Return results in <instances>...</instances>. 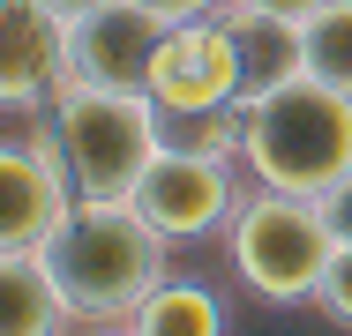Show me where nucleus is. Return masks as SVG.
Returning a JSON list of instances; mask_svg holds the SVG:
<instances>
[{"instance_id": "6e6552de", "label": "nucleus", "mask_w": 352, "mask_h": 336, "mask_svg": "<svg viewBox=\"0 0 352 336\" xmlns=\"http://www.w3.org/2000/svg\"><path fill=\"white\" fill-rule=\"evenodd\" d=\"M75 82L68 23L38 0L0 8V105L8 112H53V97Z\"/></svg>"}, {"instance_id": "0eeeda50", "label": "nucleus", "mask_w": 352, "mask_h": 336, "mask_svg": "<svg viewBox=\"0 0 352 336\" xmlns=\"http://www.w3.org/2000/svg\"><path fill=\"white\" fill-rule=\"evenodd\" d=\"M165 112H203V105H232L240 97V53H232V30L217 15H188L157 38V60L142 82Z\"/></svg>"}, {"instance_id": "dca6fc26", "label": "nucleus", "mask_w": 352, "mask_h": 336, "mask_svg": "<svg viewBox=\"0 0 352 336\" xmlns=\"http://www.w3.org/2000/svg\"><path fill=\"white\" fill-rule=\"evenodd\" d=\"M135 8H150V15H165V23H188V15H217L225 0H135Z\"/></svg>"}, {"instance_id": "f8f14e48", "label": "nucleus", "mask_w": 352, "mask_h": 336, "mask_svg": "<svg viewBox=\"0 0 352 336\" xmlns=\"http://www.w3.org/2000/svg\"><path fill=\"white\" fill-rule=\"evenodd\" d=\"M120 329L128 336H217L225 329V307H217V291H203V284L165 276V284H150L135 299V314Z\"/></svg>"}, {"instance_id": "f3484780", "label": "nucleus", "mask_w": 352, "mask_h": 336, "mask_svg": "<svg viewBox=\"0 0 352 336\" xmlns=\"http://www.w3.org/2000/svg\"><path fill=\"white\" fill-rule=\"evenodd\" d=\"M248 8H270V15H292V23H307L322 0H248Z\"/></svg>"}, {"instance_id": "423d86ee", "label": "nucleus", "mask_w": 352, "mask_h": 336, "mask_svg": "<svg viewBox=\"0 0 352 336\" xmlns=\"http://www.w3.org/2000/svg\"><path fill=\"white\" fill-rule=\"evenodd\" d=\"M240 195H248V187L232 180V157H203V149L165 142L157 165L142 172V187H135V209L173 247H195V239H225Z\"/></svg>"}, {"instance_id": "a211bd4d", "label": "nucleus", "mask_w": 352, "mask_h": 336, "mask_svg": "<svg viewBox=\"0 0 352 336\" xmlns=\"http://www.w3.org/2000/svg\"><path fill=\"white\" fill-rule=\"evenodd\" d=\"M38 8H53L60 23H82V15H90V8H105V0H38Z\"/></svg>"}, {"instance_id": "f03ea898", "label": "nucleus", "mask_w": 352, "mask_h": 336, "mask_svg": "<svg viewBox=\"0 0 352 336\" xmlns=\"http://www.w3.org/2000/svg\"><path fill=\"white\" fill-rule=\"evenodd\" d=\"M240 172L285 195H330L352 172V90L322 75H292L278 90L248 97V149Z\"/></svg>"}, {"instance_id": "ddd939ff", "label": "nucleus", "mask_w": 352, "mask_h": 336, "mask_svg": "<svg viewBox=\"0 0 352 336\" xmlns=\"http://www.w3.org/2000/svg\"><path fill=\"white\" fill-rule=\"evenodd\" d=\"M307 75L352 90V0H322L307 15Z\"/></svg>"}, {"instance_id": "39448f33", "label": "nucleus", "mask_w": 352, "mask_h": 336, "mask_svg": "<svg viewBox=\"0 0 352 336\" xmlns=\"http://www.w3.org/2000/svg\"><path fill=\"white\" fill-rule=\"evenodd\" d=\"M75 202H82V187L60 157L53 112H45V128H30V112H15V128L0 142V247H53Z\"/></svg>"}, {"instance_id": "4468645a", "label": "nucleus", "mask_w": 352, "mask_h": 336, "mask_svg": "<svg viewBox=\"0 0 352 336\" xmlns=\"http://www.w3.org/2000/svg\"><path fill=\"white\" fill-rule=\"evenodd\" d=\"M315 307H322L330 322H345V329H352V239H338V254H330V269H322Z\"/></svg>"}, {"instance_id": "9b49d317", "label": "nucleus", "mask_w": 352, "mask_h": 336, "mask_svg": "<svg viewBox=\"0 0 352 336\" xmlns=\"http://www.w3.org/2000/svg\"><path fill=\"white\" fill-rule=\"evenodd\" d=\"M68 284L53 276L45 247H0V329L8 336H53V329H75Z\"/></svg>"}, {"instance_id": "f257e3e1", "label": "nucleus", "mask_w": 352, "mask_h": 336, "mask_svg": "<svg viewBox=\"0 0 352 336\" xmlns=\"http://www.w3.org/2000/svg\"><path fill=\"white\" fill-rule=\"evenodd\" d=\"M45 262L90 329H120L142 291L173 276V239L135 209V195H82L75 217L53 232Z\"/></svg>"}, {"instance_id": "1a4fd4ad", "label": "nucleus", "mask_w": 352, "mask_h": 336, "mask_svg": "<svg viewBox=\"0 0 352 336\" xmlns=\"http://www.w3.org/2000/svg\"><path fill=\"white\" fill-rule=\"evenodd\" d=\"M173 23L150 15L135 0H105L90 8L82 23H68V53H75V82H105V90H142L150 60H157V38Z\"/></svg>"}, {"instance_id": "20e7f679", "label": "nucleus", "mask_w": 352, "mask_h": 336, "mask_svg": "<svg viewBox=\"0 0 352 336\" xmlns=\"http://www.w3.org/2000/svg\"><path fill=\"white\" fill-rule=\"evenodd\" d=\"M53 134H60V157L82 195H135L165 149V105L150 90L68 82L53 97Z\"/></svg>"}, {"instance_id": "7ed1b4c3", "label": "nucleus", "mask_w": 352, "mask_h": 336, "mask_svg": "<svg viewBox=\"0 0 352 336\" xmlns=\"http://www.w3.org/2000/svg\"><path fill=\"white\" fill-rule=\"evenodd\" d=\"M338 254L322 195H285V187H248L232 224H225V262L263 307H307L322 291V269Z\"/></svg>"}, {"instance_id": "9d476101", "label": "nucleus", "mask_w": 352, "mask_h": 336, "mask_svg": "<svg viewBox=\"0 0 352 336\" xmlns=\"http://www.w3.org/2000/svg\"><path fill=\"white\" fill-rule=\"evenodd\" d=\"M217 23L232 30V53H240V105L278 90V82H292V75H307V23L248 8V0H225Z\"/></svg>"}, {"instance_id": "2eb2a0df", "label": "nucleus", "mask_w": 352, "mask_h": 336, "mask_svg": "<svg viewBox=\"0 0 352 336\" xmlns=\"http://www.w3.org/2000/svg\"><path fill=\"white\" fill-rule=\"evenodd\" d=\"M322 209H330V232H338V239H352V172L322 195Z\"/></svg>"}]
</instances>
